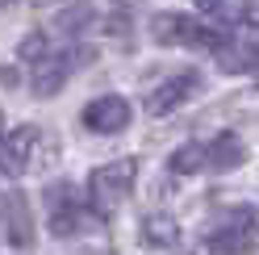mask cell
Returning a JSON list of instances; mask_svg holds the SVG:
<instances>
[{
	"label": "cell",
	"mask_w": 259,
	"mask_h": 255,
	"mask_svg": "<svg viewBox=\"0 0 259 255\" xmlns=\"http://www.w3.org/2000/svg\"><path fill=\"white\" fill-rule=\"evenodd\" d=\"M151 38L159 46H184V51H218V46L230 38L226 29H213L201 17H188V13H155L151 17Z\"/></svg>",
	"instance_id": "3957f363"
},
{
	"label": "cell",
	"mask_w": 259,
	"mask_h": 255,
	"mask_svg": "<svg viewBox=\"0 0 259 255\" xmlns=\"http://www.w3.org/2000/svg\"><path fill=\"white\" fill-rule=\"evenodd\" d=\"M46 226H51L55 238H71L84 226V205L75 201L71 184H51L46 188Z\"/></svg>",
	"instance_id": "52a82bcc"
},
{
	"label": "cell",
	"mask_w": 259,
	"mask_h": 255,
	"mask_svg": "<svg viewBox=\"0 0 259 255\" xmlns=\"http://www.w3.org/2000/svg\"><path fill=\"white\" fill-rule=\"evenodd\" d=\"M142 243L176 255V251H180V226H176V218H167V214H151V218H142Z\"/></svg>",
	"instance_id": "8fae6325"
},
{
	"label": "cell",
	"mask_w": 259,
	"mask_h": 255,
	"mask_svg": "<svg viewBox=\"0 0 259 255\" xmlns=\"http://www.w3.org/2000/svg\"><path fill=\"white\" fill-rule=\"evenodd\" d=\"M134 180H138V159H130V155L92 167V176H88V209L96 218L117 214L125 205V197L134 193Z\"/></svg>",
	"instance_id": "7a4b0ae2"
},
{
	"label": "cell",
	"mask_w": 259,
	"mask_h": 255,
	"mask_svg": "<svg viewBox=\"0 0 259 255\" xmlns=\"http://www.w3.org/2000/svg\"><path fill=\"white\" fill-rule=\"evenodd\" d=\"M17 55H21L25 63H38L42 55H51V38H46L42 29H34V34H29V38H25L21 46H17Z\"/></svg>",
	"instance_id": "5bb4252c"
},
{
	"label": "cell",
	"mask_w": 259,
	"mask_h": 255,
	"mask_svg": "<svg viewBox=\"0 0 259 255\" xmlns=\"http://www.w3.org/2000/svg\"><path fill=\"white\" fill-rule=\"evenodd\" d=\"M205 159H209V172H234L242 159H247V147H242V138L238 134H218V138H209L205 142Z\"/></svg>",
	"instance_id": "30bf717a"
},
{
	"label": "cell",
	"mask_w": 259,
	"mask_h": 255,
	"mask_svg": "<svg viewBox=\"0 0 259 255\" xmlns=\"http://www.w3.org/2000/svg\"><path fill=\"white\" fill-rule=\"evenodd\" d=\"M201 88H205V75H201L197 67H184V71L167 75L159 88H151V97H147V113H151V117H167V113H176L180 105H188Z\"/></svg>",
	"instance_id": "8992f818"
},
{
	"label": "cell",
	"mask_w": 259,
	"mask_h": 255,
	"mask_svg": "<svg viewBox=\"0 0 259 255\" xmlns=\"http://www.w3.org/2000/svg\"><path fill=\"white\" fill-rule=\"evenodd\" d=\"M259 238V209L226 205L205 226V255H251Z\"/></svg>",
	"instance_id": "6da1fadb"
},
{
	"label": "cell",
	"mask_w": 259,
	"mask_h": 255,
	"mask_svg": "<svg viewBox=\"0 0 259 255\" xmlns=\"http://www.w3.org/2000/svg\"><path fill=\"white\" fill-rule=\"evenodd\" d=\"M42 138L46 134L38 130V125H17V130H9L5 138H0V176H5V180L25 176V172L38 163Z\"/></svg>",
	"instance_id": "5b68a950"
},
{
	"label": "cell",
	"mask_w": 259,
	"mask_h": 255,
	"mask_svg": "<svg viewBox=\"0 0 259 255\" xmlns=\"http://www.w3.org/2000/svg\"><path fill=\"white\" fill-rule=\"evenodd\" d=\"M247 63L251 71H259V38H247Z\"/></svg>",
	"instance_id": "9a60e30c"
},
{
	"label": "cell",
	"mask_w": 259,
	"mask_h": 255,
	"mask_svg": "<svg viewBox=\"0 0 259 255\" xmlns=\"http://www.w3.org/2000/svg\"><path fill=\"white\" fill-rule=\"evenodd\" d=\"M109 5H130V0H109Z\"/></svg>",
	"instance_id": "2e32d148"
},
{
	"label": "cell",
	"mask_w": 259,
	"mask_h": 255,
	"mask_svg": "<svg viewBox=\"0 0 259 255\" xmlns=\"http://www.w3.org/2000/svg\"><path fill=\"white\" fill-rule=\"evenodd\" d=\"M0 234L13 247H29L34 243V209H29L25 193H5L0 197Z\"/></svg>",
	"instance_id": "9c48e42d"
},
{
	"label": "cell",
	"mask_w": 259,
	"mask_h": 255,
	"mask_svg": "<svg viewBox=\"0 0 259 255\" xmlns=\"http://www.w3.org/2000/svg\"><path fill=\"white\" fill-rule=\"evenodd\" d=\"M197 9L209 13L218 25H242V21H247L251 0H197Z\"/></svg>",
	"instance_id": "7c38bea8"
},
{
	"label": "cell",
	"mask_w": 259,
	"mask_h": 255,
	"mask_svg": "<svg viewBox=\"0 0 259 255\" xmlns=\"http://www.w3.org/2000/svg\"><path fill=\"white\" fill-rule=\"evenodd\" d=\"M5 5H9V0H0V9H5Z\"/></svg>",
	"instance_id": "e0dca14e"
},
{
	"label": "cell",
	"mask_w": 259,
	"mask_h": 255,
	"mask_svg": "<svg viewBox=\"0 0 259 255\" xmlns=\"http://www.w3.org/2000/svg\"><path fill=\"white\" fill-rule=\"evenodd\" d=\"M92 59H96V46H88V42L63 46V51H55V46H51V55H42V59L34 63V79H29L34 97H55V92L67 84L79 67H88Z\"/></svg>",
	"instance_id": "277c9868"
},
{
	"label": "cell",
	"mask_w": 259,
	"mask_h": 255,
	"mask_svg": "<svg viewBox=\"0 0 259 255\" xmlns=\"http://www.w3.org/2000/svg\"><path fill=\"white\" fill-rule=\"evenodd\" d=\"M130 117H134V109H130V101L117 97V92L88 101L84 113H79L84 130H92V134H121V130H130Z\"/></svg>",
	"instance_id": "ba28073f"
},
{
	"label": "cell",
	"mask_w": 259,
	"mask_h": 255,
	"mask_svg": "<svg viewBox=\"0 0 259 255\" xmlns=\"http://www.w3.org/2000/svg\"><path fill=\"white\" fill-rule=\"evenodd\" d=\"M167 167L176 176H192V172H209V159H205V142H184L180 151H171Z\"/></svg>",
	"instance_id": "4fadbf2b"
}]
</instances>
